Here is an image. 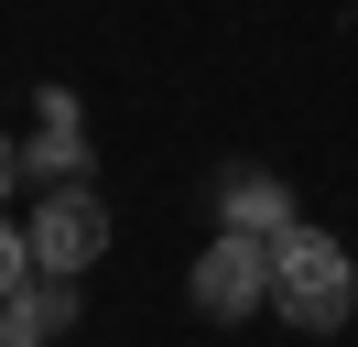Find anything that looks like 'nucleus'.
Instances as JSON below:
<instances>
[{"label": "nucleus", "instance_id": "obj_7", "mask_svg": "<svg viewBox=\"0 0 358 347\" xmlns=\"http://www.w3.org/2000/svg\"><path fill=\"white\" fill-rule=\"evenodd\" d=\"M44 337H55V325H44V304H33V293L0 304V347H44Z\"/></svg>", "mask_w": 358, "mask_h": 347}, {"label": "nucleus", "instance_id": "obj_3", "mask_svg": "<svg viewBox=\"0 0 358 347\" xmlns=\"http://www.w3.org/2000/svg\"><path fill=\"white\" fill-rule=\"evenodd\" d=\"M185 293H196V315H217V325L261 315V304H271V239H250V228H217Z\"/></svg>", "mask_w": 358, "mask_h": 347}, {"label": "nucleus", "instance_id": "obj_5", "mask_svg": "<svg viewBox=\"0 0 358 347\" xmlns=\"http://www.w3.org/2000/svg\"><path fill=\"white\" fill-rule=\"evenodd\" d=\"M217 217L250 228V239H282V228H293V185H271L261 163H228V174H217Z\"/></svg>", "mask_w": 358, "mask_h": 347}, {"label": "nucleus", "instance_id": "obj_4", "mask_svg": "<svg viewBox=\"0 0 358 347\" xmlns=\"http://www.w3.org/2000/svg\"><path fill=\"white\" fill-rule=\"evenodd\" d=\"M22 174H33V185H76V174H87V120H76V98H66V87H44V98H33Z\"/></svg>", "mask_w": 358, "mask_h": 347}, {"label": "nucleus", "instance_id": "obj_1", "mask_svg": "<svg viewBox=\"0 0 358 347\" xmlns=\"http://www.w3.org/2000/svg\"><path fill=\"white\" fill-rule=\"evenodd\" d=\"M271 315H293L304 337H336V325L358 315V260L336 250L326 228H304V217L271 239Z\"/></svg>", "mask_w": 358, "mask_h": 347}, {"label": "nucleus", "instance_id": "obj_6", "mask_svg": "<svg viewBox=\"0 0 358 347\" xmlns=\"http://www.w3.org/2000/svg\"><path fill=\"white\" fill-rule=\"evenodd\" d=\"M11 293H33V228L0 217V304H11Z\"/></svg>", "mask_w": 358, "mask_h": 347}, {"label": "nucleus", "instance_id": "obj_8", "mask_svg": "<svg viewBox=\"0 0 358 347\" xmlns=\"http://www.w3.org/2000/svg\"><path fill=\"white\" fill-rule=\"evenodd\" d=\"M22 185V141H11V130H0V195Z\"/></svg>", "mask_w": 358, "mask_h": 347}, {"label": "nucleus", "instance_id": "obj_2", "mask_svg": "<svg viewBox=\"0 0 358 347\" xmlns=\"http://www.w3.org/2000/svg\"><path fill=\"white\" fill-rule=\"evenodd\" d=\"M98 250H109V206L87 195V174H76V185H44V195H33V271L76 282Z\"/></svg>", "mask_w": 358, "mask_h": 347}]
</instances>
